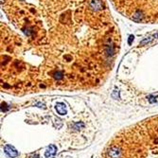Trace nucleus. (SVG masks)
I'll return each mask as SVG.
<instances>
[{"instance_id": "obj_1", "label": "nucleus", "mask_w": 158, "mask_h": 158, "mask_svg": "<svg viewBox=\"0 0 158 158\" xmlns=\"http://www.w3.org/2000/svg\"><path fill=\"white\" fill-rule=\"evenodd\" d=\"M102 158H158V115L116 132L104 147Z\"/></svg>"}, {"instance_id": "obj_2", "label": "nucleus", "mask_w": 158, "mask_h": 158, "mask_svg": "<svg viewBox=\"0 0 158 158\" xmlns=\"http://www.w3.org/2000/svg\"><path fill=\"white\" fill-rule=\"evenodd\" d=\"M103 2L101 0H91L90 1V8L94 12H98L102 9Z\"/></svg>"}, {"instance_id": "obj_3", "label": "nucleus", "mask_w": 158, "mask_h": 158, "mask_svg": "<svg viewBox=\"0 0 158 158\" xmlns=\"http://www.w3.org/2000/svg\"><path fill=\"white\" fill-rule=\"evenodd\" d=\"M150 40H151V39L149 38V39H145V40H144V41H142V42H141L140 43V46H143V45H145V44H147V43H149V41H150Z\"/></svg>"}, {"instance_id": "obj_4", "label": "nucleus", "mask_w": 158, "mask_h": 158, "mask_svg": "<svg viewBox=\"0 0 158 158\" xmlns=\"http://www.w3.org/2000/svg\"><path fill=\"white\" fill-rule=\"evenodd\" d=\"M133 38H134V37H133L132 35H131V36L129 37V41H128V44H129V45H132V42L133 41Z\"/></svg>"}]
</instances>
